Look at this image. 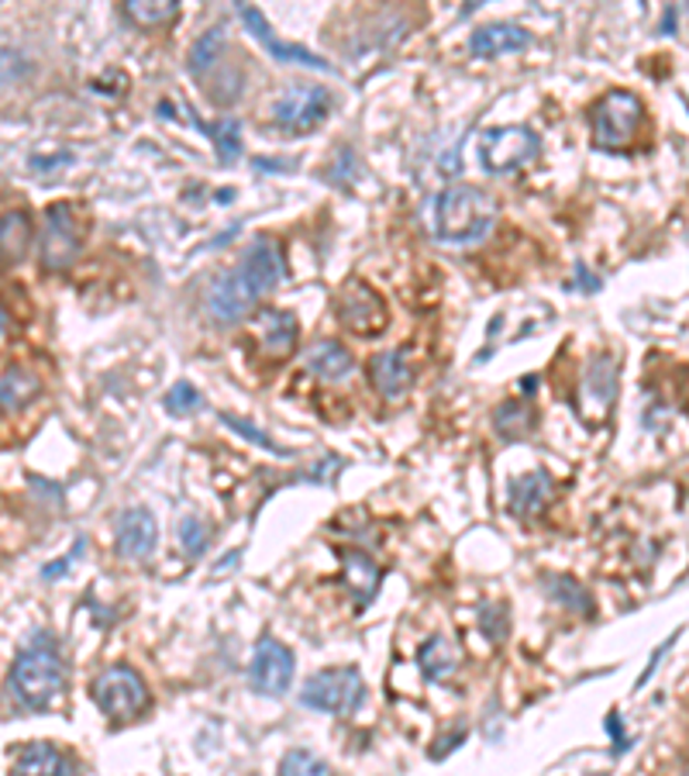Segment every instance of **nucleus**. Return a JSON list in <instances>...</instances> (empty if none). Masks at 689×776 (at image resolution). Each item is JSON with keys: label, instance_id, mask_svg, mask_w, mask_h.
Instances as JSON below:
<instances>
[{"label": "nucleus", "instance_id": "nucleus-1", "mask_svg": "<svg viewBox=\"0 0 689 776\" xmlns=\"http://www.w3.org/2000/svg\"><path fill=\"white\" fill-rule=\"evenodd\" d=\"M434 235L445 245H476L496 225V204L473 183H449L431 207Z\"/></svg>", "mask_w": 689, "mask_h": 776}, {"label": "nucleus", "instance_id": "nucleus-2", "mask_svg": "<svg viewBox=\"0 0 689 776\" xmlns=\"http://www.w3.org/2000/svg\"><path fill=\"white\" fill-rule=\"evenodd\" d=\"M11 691L28 711L52 707L66 691V666L49 632L31 635V642L18 652L11 666Z\"/></svg>", "mask_w": 689, "mask_h": 776}, {"label": "nucleus", "instance_id": "nucleus-3", "mask_svg": "<svg viewBox=\"0 0 689 776\" xmlns=\"http://www.w3.org/2000/svg\"><path fill=\"white\" fill-rule=\"evenodd\" d=\"M90 697L101 707L104 718H111V722L142 718V714L148 711V701H152L145 676L135 666H124V663L101 670L90 687Z\"/></svg>", "mask_w": 689, "mask_h": 776}, {"label": "nucleus", "instance_id": "nucleus-4", "mask_svg": "<svg viewBox=\"0 0 689 776\" xmlns=\"http://www.w3.org/2000/svg\"><path fill=\"white\" fill-rule=\"evenodd\" d=\"M366 701V680L356 666H331L310 673L300 687V704L321 714H356Z\"/></svg>", "mask_w": 689, "mask_h": 776}, {"label": "nucleus", "instance_id": "nucleus-5", "mask_svg": "<svg viewBox=\"0 0 689 776\" xmlns=\"http://www.w3.org/2000/svg\"><path fill=\"white\" fill-rule=\"evenodd\" d=\"M645 104L631 90H610L593 104V145L597 149H624L641 129Z\"/></svg>", "mask_w": 689, "mask_h": 776}, {"label": "nucleus", "instance_id": "nucleus-6", "mask_svg": "<svg viewBox=\"0 0 689 776\" xmlns=\"http://www.w3.org/2000/svg\"><path fill=\"white\" fill-rule=\"evenodd\" d=\"M331 111V93L315 83H294L272 101V121L279 132L307 135L325 124Z\"/></svg>", "mask_w": 689, "mask_h": 776}, {"label": "nucleus", "instance_id": "nucleus-7", "mask_svg": "<svg viewBox=\"0 0 689 776\" xmlns=\"http://www.w3.org/2000/svg\"><path fill=\"white\" fill-rule=\"evenodd\" d=\"M538 155V135L524 124H500L480 135V163L486 173L504 176L521 170Z\"/></svg>", "mask_w": 689, "mask_h": 776}, {"label": "nucleus", "instance_id": "nucleus-8", "mask_svg": "<svg viewBox=\"0 0 689 776\" xmlns=\"http://www.w3.org/2000/svg\"><path fill=\"white\" fill-rule=\"evenodd\" d=\"M335 315L344 331H352L356 338H376L383 335L390 325V310L383 297L376 294L362 279H352L335 294Z\"/></svg>", "mask_w": 689, "mask_h": 776}, {"label": "nucleus", "instance_id": "nucleus-9", "mask_svg": "<svg viewBox=\"0 0 689 776\" xmlns=\"http://www.w3.org/2000/svg\"><path fill=\"white\" fill-rule=\"evenodd\" d=\"M294 670L297 660L284 642L259 639L253 649V663H248V687L263 697H284L294 683Z\"/></svg>", "mask_w": 689, "mask_h": 776}, {"label": "nucleus", "instance_id": "nucleus-10", "mask_svg": "<svg viewBox=\"0 0 689 776\" xmlns=\"http://www.w3.org/2000/svg\"><path fill=\"white\" fill-rule=\"evenodd\" d=\"M238 276L248 287L259 294V300L266 294H272L279 284L287 279V259H284V245H279L272 235H256L248 242V248L241 253V263L235 266Z\"/></svg>", "mask_w": 689, "mask_h": 776}, {"label": "nucleus", "instance_id": "nucleus-11", "mask_svg": "<svg viewBox=\"0 0 689 776\" xmlns=\"http://www.w3.org/2000/svg\"><path fill=\"white\" fill-rule=\"evenodd\" d=\"M80 228L73 222V211L66 204H52L45 211V228H42V269L49 273H62V269H70L80 256Z\"/></svg>", "mask_w": 689, "mask_h": 776}, {"label": "nucleus", "instance_id": "nucleus-12", "mask_svg": "<svg viewBox=\"0 0 689 776\" xmlns=\"http://www.w3.org/2000/svg\"><path fill=\"white\" fill-rule=\"evenodd\" d=\"M259 294L245 284L238 269H228L222 276H214V284L207 287V315L217 325H241L256 315Z\"/></svg>", "mask_w": 689, "mask_h": 776}, {"label": "nucleus", "instance_id": "nucleus-13", "mask_svg": "<svg viewBox=\"0 0 689 776\" xmlns=\"http://www.w3.org/2000/svg\"><path fill=\"white\" fill-rule=\"evenodd\" d=\"M238 18L245 21V28L253 31L256 35V42L276 59V62H297V67H307V70H321V73H335V67L328 59H321L318 52H310V49H304V45H294V42H284L276 35V31L269 28V21L263 18V11L259 8H248V4H241L238 8Z\"/></svg>", "mask_w": 689, "mask_h": 776}, {"label": "nucleus", "instance_id": "nucleus-14", "mask_svg": "<svg viewBox=\"0 0 689 776\" xmlns=\"http://www.w3.org/2000/svg\"><path fill=\"white\" fill-rule=\"evenodd\" d=\"M155 545H160V524L148 508H128L117 514V532H114V549L128 563H148Z\"/></svg>", "mask_w": 689, "mask_h": 776}, {"label": "nucleus", "instance_id": "nucleus-15", "mask_svg": "<svg viewBox=\"0 0 689 776\" xmlns=\"http://www.w3.org/2000/svg\"><path fill=\"white\" fill-rule=\"evenodd\" d=\"M414 377H418L414 363L407 359V353H400V349H387V353L369 359V380L387 400H400L407 390L414 387Z\"/></svg>", "mask_w": 689, "mask_h": 776}, {"label": "nucleus", "instance_id": "nucleus-16", "mask_svg": "<svg viewBox=\"0 0 689 776\" xmlns=\"http://www.w3.org/2000/svg\"><path fill=\"white\" fill-rule=\"evenodd\" d=\"M527 45H531V31H524L521 24H507V21L480 24L473 35H469V52L480 55V59L507 55V52H524Z\"/></svg>", "mask_w": 689, "mask_h": 776}, {"label": "nucleus", "instance_id": "nucleus-17", "mask_svg": "<svg viewBox=\"0 0 689 776\" xmlns=\"http://www.w3.org/2000/svg\"><path fill=\"white\" fill-rule=\"evenodd\" d=\"M259 325V341H263V353L269 359H287L294 349H297V335H300V325L297 318L290 315V310H276V307H266L263 315L256 318Z\"/></svg>", "mask_w": 689, "mask_h": 776}, {"label": "nucleus", "instance_id": "nucleus-18", "mask_svg": "<svg viewBox=\"0 0 689 776\" xmlns=\"http://www.w3.org/2000/svg\"><path fill=\"white\" fill-rule=\"evenodd\" d=\"M552 501V477L545 470H535V473H524V477H514L507 483V508L511 514L517 518H535L548 508Z\"/></svg>", "mask_w": 689, "mask_h": 776}, {"label": "nucleus", "instance_id": "nucleus-19", "mask_svg": "<svg viewBox=\"0 0 689 776\" xmlns=\"http://www.w3.org/2000/svg\"><path fill=\"white\" fill-rule=\"evenodd\" d=\"M304 363L310 372H318L321 380L328 384H338V380H349L356 372V359L352 353L341 346V341H331V338H321L315 341L307 353H304Z\"/></svg>", "mask_w": 689, "mask_h": 776}, {"label": "nucleus", "instance_id": "nucleus-20", "mask_svg": "<svg viewBox=\"0 0 689 776\" xmlns=\"http://www.w3.org/2000/svg\"><path fill=\"white\" fill-rule=\"evenodd\" d=\"M341 573H344V586L352 590V598L359 607H366L372 598H376V590H380L383 583V570L376 559H369L366 552H341Z\"/></svg>", "mask_w": 689, "mask_h": 776}, {"label": "nucleus", "instance_id": "nucleus-21", "mask_svg": "<svg viewBox=\"0 0 689 776\" xmlns=\"http://www.w3.org/2000/svg\"><path fill=\"white\" fill-rule=\"evenodd\" d=\"M14 776H76V769L55 745L31 742L14 759Z\"/></svg>", "mask_w": 689, "mask_h": 776}, {"label": "nucleus", "instance_id": "nucleus-22", "mask_svg": "<svg viewBox=\"0 0 689 776\" xmlns=\"http://www.w3.org/2000/svg\"><path fill=\"white\" fill-rule=\"evenodd\" d=\"M418 666L431 683H442L452 673H459L462 666V649L459 642H452L449 635H431L421 649H418Z\"/></svg>", "mask_w": 689, "mask_h": 776}, {"label": "nucleus", "instance_id": "nucleus-23", "mask_svg": "<svg viewBox=\"0 0 689 776\" xmlns=\"http://www.w3.org/2000/svg\"><path fill=\"white\" fill-rule=\"evenodd\" d=\"M538 428V411L531 408L527 400H504L496 404L493 411V431L500 435L504 442H521L527 439L531 431Z\"/></svg>", "mask_w": 689, "mask_h": 776}, {"label": "nucleus", "instance_id": "nucleus-24", "mask_svg": "<svg viewBox=\"0 0 689 776\" xmlns=\"http://www.w3.org/2000/svg\"><path fill=\"white\" fill-rule=\"evenodd\" d=\"M42 394V380L35 372H28L21 366H11L0 372V411H21L31 400Z\"/></svg>", "mask_w": 689, "mask_h": 776}, {"label": "nucleus", "instance_id": "nucleus-25", "mask_svg": "<svg viewBox=\"0 0 689 776\" xmlns=\"http://www.w3.org/2000/svg\"><path fill=\"white\" fill-rule=\"evenodd\" d=\"M31 245V214L8 211L0 214V263H21Z\"/></svg>", "mask_w": 689, "mask_h": 776}, {"label": "nucleus", "instance_id": "nucleus-26", "mask_svg": "<svg viewBox=\"0 0 689 776\" xmlns=\"http://www.w3.org/2000/svg\"><path fill=\"white\" fill-rule=\"evenodd\" d=\"M225 45H228V35H225V24H214L207 28L204 35L191 45V59H186V67H191L194 76L207 80L210 70L222 67V55H225Z\"/></svg>", "mask_w": 689, "mask_h": 776}, {"label": "nucleus", "instance_id": "nucleus-27", "mask_svg": "<svg viewBox=\"0 0 689 776\" xmlns=\"http://www.w3.org/2000/svg\"><path fill=\"white\" fill-rule=\"evenodd\" d=\"M583 394L593 397L597 408H610V400L617 394V363L610 356H597L586 369V380H583Z\"/></svg>", "mask_w": 689, "mask_h": 776}, {"label": "nucleus", "instance_id": "nucleus-28", "mask_svg": "<svg viewBox=\"0 0 689 776\" xmlns=\"http://www.w3.org/2000/svg\"><path fill=\"white\" fill-rule=\"evenodd\" d=\"M545 594L566 611H576V614H593V594L573 576H562V573H548L545 576Z\"/></svg>", "mask_w": 689, "mask_h": 776}, {"label": "nucleus", "instance_id": "nucleus-29", "mask_svg": "<svg viewBox=\"0 0 689 776\" xmlns=\"http://www.w3.org/2000/svg\"><path fill=\"white\" fill-rule=\"evenodd\" d=\"M124 18L138 28H163L179 18V0H128Z\"/></svg>", "mask_w": 689, "mask_h": 776}, {"label": "nucleus", "instance_id": "nucleus-30", "mask_svg": "<svg viewBox=\"0 0 689 776\" xmlns=\"http://www.w3.org/2000/svg\"><path fill=\"white\" fill-rule=\"evenodd\" d=\"M197 129L204 132V135H210V142H214V149H217V160H222L225 166L228 163H235L238 155H241V142H238V121H217V124H204V121H197Z\"/></svg>", "mask_w": 689, "mask_h": 776}, {"label": "nucleus", "instance_id": "nucleus-31", "mask_svg": "<svg viewBox=\"0 0 689 776\" xmlns=\"http://www.w3.org/2000/svg\"><path fill=\"white\" fill-rule=\"evenodd\" d=\"M279 776H335V769L307 749H290L279 759Z\"/></svg>", "mask_w": 689, "mask_h": 776}, {"label": "nucleus", "instance_id": "nucleus-32", "mask_svg": "<svg viewBox=\"0 0 689 776\" xmlns=\"http://www.w3.org/2000/svg\"><path fill=\"white\" fill-rule=\"evenodd\" d=\"M222 425H225V428H232L235 435H241V439L256 442L259 449L272 452L276 459H287V456H290V449H284L276 439H269V435H266L263 428H256L253 421H245V418H238V415H222Z\"/></svg>", "mask_w": 689, "mask_h": 776}, {"label": "nucleus", "instance_id": "nucleus-33", "mask_svg": "<svg viewBox=\"0 0 689 776\" xmlns=\"http://www.w3.org/2000/svg\"><path fill=\"white\" fill-rule=\"evenodd\" d=\"M176 535H179V545L186 549V555L191 559H200L210 545V532H207V524L197 518V514H186L176 528Z\"/></svg>", "mask_w": 689, "mask_h": 776}, {"label": "nucleus", "instance_id": "nucleus-34", "mask_svg": "<svg viewBox=\"0 0 689 776\" xmlns=\"http://www.w3.org/2000/svg\"><path fill=\"white\" fill-rule=\"evenodd\" d=\"M163 404H166V411H169L173 418H186V415H194V411L204 408V397H200V390H197L194 384L179 380V384L166 394Z\"/></svg>", "mask_w": 689, "mask_h": 776}, {"label": "nucleus", "instance_id": "nucleus-35", "mask_svg": "<svg viewBox=\"0 0 689 776\" xmlns=\"http://www.w3.org/2000/svg\"><path fill=\"white\" fill-rule=\"evenodd\" d=\"M480 629L486 632V639L490 642H504L507 639V629H511V617H507V611L500 607V604H483L480 607Z\"/></svg>", "mask_w": 689, "mask_h": 776}, {"label": "nucleus", "instance_id": "nucleus-36", "mask_svg": "<svg viewBox=\"0 0 689 776\" xmlns=\"http://www.w3.org/2000/svg\"><path fill=\"white\" fill-rule=\"evenodd\" d=\"M83 549H86V539L80 535L76 545H73V552H66L62 559H55V563H45V566H42V580H59L62 573H70V570L76 566V559H80Z\"/></svg>", "mask_w": 689, "mask_h": 776}, {"label": "nucleus", "instance_id": "nucleus-37", "mask_svg": "<svg viewBox=\"0 0 689 776\" xmlns=\"http://www.w3.org/2000/svg\"><path fill=\"white\" fill-rule=\"evenodd\" d=\"M59 163H70V155L66 152H59V155H35V160H31V170H39V166H59Z\"/></svg>", "mask_w": 689, "mask_h": 776}, {"label": "nucleus", "instance_id": "nucleus-38", "mask_svg": "<svg viewBox=\"0 0 689 776\" xmlns=\"http://www.w3.org/2000/svg\"><path fill=\"white\" fill-rule=\"evenodd\" d=\"M672 24H676V8H669V11H666V18H662V31H666V35L672 31Z\"/></svg>", "mask_w": 689, "mask_h": 776}, {"label": "nucleus", "instance_id": "nucleus-39", "mask_svg": "<svg viewBox=\"0 0 689 776\" xmlns=\"http://www.w3.org/2000/svg\"><path fill=\"white\" fill-rule=\"evenodd\" d=\"M4 328H8V310L0 307V331H4Z\"/></svg>", "mask_w": 689, "mask_h": 776}, {"label": "nucleus", "instance_id": "nucleus-40", "mask_svg": "<svg viewBox=\"0 0 689 776\" xmlns=\"http://www.w3.org/2000/svg\"><path fill=\"white\" fill-rule=\"evenodd\" d=\"M682 776H689V769H686V773H682Z\"/></svg>", "mask_w": 689, "mask_h": 776}]
</instances>
